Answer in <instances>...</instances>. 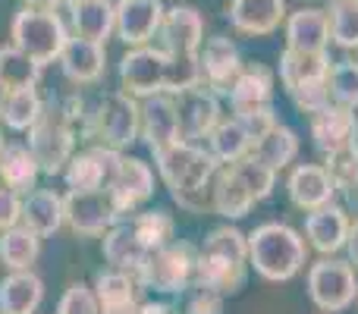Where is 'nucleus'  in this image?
<instances>
[{
    "mask_svg": "<svg viewBox=\"0 0 358 314\" xmlns=\"http://www.w3.org/2000/svg\"><path fill=\"white\" fill-rule=\"evenodd\" d=\"M155 170L182 210L214 214V176L220 164L201 142L176 138L173 145L155 151Z\"/></svg>",
    "mask_w": 358,
    "mask_h": 314,
    "instance_id": "obj_1",
    "label": "nucleus"
},
{
    "mask_svg": "<svg viewBox=\"0 0 358 314\" xmlns=\"http://www.w3.org/2000/svg\"><path fill=\"white\" fill-rule=\"evenodd\" d=\"M248 271H252L248 267V236L223 223V227L210 229L204 245L198 248L192 286H204L220 296H236L245 286Z\"/></svg>",
    "mask_w": 358,
    "mask_h": 314,
    "instance_id": "obj_2",
    "label": "nucleus"
},
{
    "mask_svg": "<svg viewBox=\"0 0 358 314\" xmlns=\"http://www.w3.org/2000/svg\"><path fill=\"white\" fill-rule=\"evenodd\" d=\"M308 239L289 223H261L248 233V267L267 283H289L308 264Z\"/></svg>",
    "mask_w": 358,
    "mask_h": 314,
    "instance_id": "obj_3",
    "label": "nucleus"
},
{
    "mask_svg": "<svg viewBox=\"0 0 358 314\" xmlns=\"http://www.w3.org/2000/svg\"><path fill=\"white\" fill-rule=\"evenodd\" d=\"M79 136L85 142L126 151L129 145H136L142 138V101L126 94L123 88L101 94Z\"/></svg>",
    "mask_w": 358,
    "mask_h": 314,
    "instance_id": "obj_4",
    "label": "nucleus"
},
{
    "mask_svg": "<svg viewBox=\"0 0 358 314\" xmlns=\"http://www.w3.org/2000/svg\"><path fill=\"white\" fill-rule=\"evenodd\" d=\"M25 136H29L25 145L31 148L38 166H41V176H60L63 166L69 164V157L76 155V142H79L76 123L69 120L63 101H48L44 113Z\"/></svg>",
    "mask_w": 358,
    "mask_h": 314,
    "instance_id": "obj_5",
    "label": "nucleus"
},
{
    "mask_svg": "<svg viewBox=\"0 0 358 314\" xmlns=\"http://www.w3.org/2000/svg\"><path fill=\"white\" fill-rule=\"evenodd\" d=\"M69 38L66 22L57 10H41V6H22L10 22V44L31 57L35 63L48 66L57 63L63 44Z\"/></svg>",
    "mask_w": 358,
    "mask_h": 314,
    "instance_id": "obj_6",
    "label": "nucleus"
},
{
    "mask_svg": "<svg viewBox=\"0 0 358 314\" xmlns=\"http://www.w3.org/2000/svg\"><path fill=\"white\" fill-rule=\"evenodd\" d=\"M195 255L198 252L189 242H179V239H173L170 245L151 248L136 271L142 290L161 292V296L189 292L192 277H195Z\"/></svg>",
    "mask_w": 358,
    "mask_h": 314,
    "instance_id": "obj_7",
    "label": "nucleus"
},
{
    "mask_svg": "<svg viewBox=\"0 0 358 314\" xmlns=\"http://www.w3.org/2000/svg\"><path fill=\"white\" fill-rule=\"evenodd\" d=\"M308 299L321 314H340L352 308L358 299V271L349 264V258L336 255H321V261L308 267Z\"/></svg>",
    "mask_w": 358,
    "mask_h": 314,
    "instance_id": "obj_8",
    "label": "nucleus"
},
{
    "mask_svg": "<svg viewBox=\"0 0 358 314\" xmlns=\"http://www.w3.org/2000/svg\"><path fill=\"white\" fill-rule=\"evenodd\" d=\"M167 63L170 54L157 44L129 48L120 60V88L138 101L151 98L157 92H167Z\"/></svg>",
    "mask_w": 358,
    "mask_h": 314,
    "instance_id": "obj_9",
    "label": "nucleus"
},
{
    "mask_svg": "<svg viewBox=\"0 0 358 314\" xmlns=\"http://www.w3.org/2000/svg\"><path fill=\"white\" fill-rule=\"evenodd\" d=\"M63 204H66V227L76 236H85V239H101L113 223L123 220V210L117 208V201L107 189L66 192Z\"/></svg>",
    "mask_w": 358,
    "mask_h": 314,
    "instance_id": "obj_10",
    "label": "nucleus"
},
{
    "mask_svg": "<svg viewBox=\"0 0 358 314\" xmlns=\"http://www.w3.org/2000/svg\"><path fill=\"white\" fill-rule=\"evenodd\" d=\"M123 151L107 148V145H94L88 142V148L76 151L69 157V164L63 166V183L69 192H94V189H107L120 166Z\"/></svg>",
    "mask_w": 358,
    "mask_h": 314,
    "instance_id": "obj_11",
    "label": "nucleus"
},
{
    "mask_svg": "<svg viewBox=\"0 0 358 314\" xmlns=\"http://www.w3.org/2000/svg\"><path fill=\"white\" fill-rule=\"evenodd\" d=\"M176 101V120H179V138L185 142H204L217 123L223 120L220 94L210 92L208 85H195L173 94Z\"/></svg>",
    "mask_w": 358,
    "mask_h": 314,
    "instance_id": "obj_12",
    "label": "nucleus"
},
{
    "mask_svg": "<svg viewBox=\"0 0 358 314\" xmlns=\"http://www.w3.org/2000/svg\"><path fill=\"white\" fill-rule=\"evenodd\" d=\"M155 183H157L155 166H151L148 160L132 157V155L123 151L120 166H117V173H113L107 192L113 195V201H117V208L123 210V217H129V214H136L151 195H155Z\"/></svg>",
    "mask_w": 358,
    "mask_h": 314,
    "instance_id": "obj_13",
    "label": "nucleus"
},
{
    "mask_svg": "<svg viewBox=\"0 0 358 314\" xmlns=\"http://www.w3.org/2000/svg\"><path fill=\"white\" fill-rule=\"evenodd\" d=\"M286 195L299 210H317L324 204H334L340 189L324 164H299L286 176Z\"/></svg>",
    "mask_w": 358,
    "mask_h": 314,
    "instance_id": "obj_14",
    "label": "nucleus"
},
{
    "mask_svg": "<svg viewBox=\"0 0 358 314\" xmlns=\"http://www.w3.org/2000/svg\"><path fill=\"white\" fill-rule=\"evenodd\" d=\"M204 44V16L195 6L176 3L164 13V22L157 29V48L167 54H198Z\"/></svg>",
    "mask_w": 358,
    "mask_h": 314,
    "instance_id": "obj_15",
    "label": "nucleus"
},
{
    "mask_svg": "<svg viewBox=\"0 0 358 314\" xmlns=\"http://www.w3.org/2000/svg\"><path fill=\"white\" fill-rule=\"evenodd\" d=\"M198 60H201V82L217 94H227L233 79L239 76V69L245 66L239 48L227 35L204 38L201 50H198Z\"/></svg>",
    "mask_w": 358,
    "mask_h": 314,
    "instance_id": "obj_16",
    "label": "nucleus"
},
{
    "mask_svg": "<svg viewBox=\"0 0 358 314\" xmlns=\"http://www.w3.org/2000/svg\"><path fill=\"white\" fill-rule=\"evenodd\" d=\"M161 0H117V38L126 48L151 44L164 22Z\"/></svg>",
    "mask_w": 358,
    "mask_h": 314,
    "instance_id": "obj_17",
    "label": "nucleus"
},
{
    "mask_svg": "<svg viewBox=\"0 0 358 314\" xmlns=\"http://www.w3.org/2000/svg\"><path fill=\"white\" fill-rule=\"evenodd\" d=\"M57 63H60L63 76L73 85H94L107 73V44L69 35L60 57H57Z\"/></svg>",
    "mask_w": 358,
    "mask_h": 314,
    "instance_id": "obj_18",
    "label": "nucleus"
},
{
    "mask_svg": "<svg viewBox=\"0 0 358 314\" xmlns=\"http://www.w3.org/2000/svg\"><path fill=\"white\" fill-rule=\"evenodd\" d=\"M349 210L340 208V204H324L317 210H308L305 214V239H308V248H315L317 255H340L346 248L349 239Z\"/></svg>",
    "mask_w": 358,
    "mask_h": 314,
    "instance_id": "obj_19",
    "label": "nucleus"
},
{
    "mask_svg": "<svg viewBox=\"0 0 358 314\" xmlns=\"http://www.w3.org/2000/svg\"><path fill=\"white\" fill-rule=\"evenodd\" d=\"M227 19L239 35H273L286 22V0H229Z\"/></svg>",
    "mask_w": 358,
    "mask_h": 314,
    "instance_id": "obj_20",
    "label": "nucleus"
},
{
    "mask_svg": "<svg viewBox=\"0 0 358 314\" xmlns=\"http://www.w3.org/2000/svg\"><path fill=\"white\" fill-rule=\"evenodd\" d=\"M311 138H315V148L321 151L324 157L358 142L355 110L352 107H343V104H327L324 110H317L315 117H311Z\"/></svg>",
    "mask_w": 358,
    "mask_h": 314,
    "instance_id": "obj_21",
    "label": "nucleus"
},
{
    "mask_svg": "<svg viewBox=\"0 0 358 314\" xmlns=\"http://www.w3.org/2000/svg\"><path fill=\"white\" fill-rule=\"evenodd\" d=\"M330 57L327 50H292L283 48L280 54V85L286 88V94L299 92V88H308V85H324L330 73Z\"/></svg>",
    "mask_w": 358,
    "mask_h": 314,
    "instance_id": "obj_22",
    "label": "nucleus"
},
{
    "mask_svg": "<svg viewBox=\"0 0 358 314\" xmlns=\"http://www.w3.org/2000/svg\"><path fill=\"white\" fill-rule=\"evenodd\" d=\"M94 296L101 302L104 314H136L142 305V283L136 273L129 271H117V267H104L94 277Z\"/></svg>",
    "mask_w": 358,
    "mask_h": 314,
    "instance_id": "obj_23",
    "label": "nucleus"
},
{
    "mask_svg": "<svg viewBox=\"0 0 358 314\" xmlns=\"http://www.w3.org/2000/svg\"><path fill=\"white\" fill-rule=\"evenodd\" d=\"M179 138V120H176V101L170 92H157L151 98H142V142L148 151L167 148Z\"/></svg>",
    "mask_w": 358,
    "mask_h": 314,
    "instance_id": "obj_24",
    "label": "nucleus"
},
{
    "mask_svg": "<svg viewBox=\"0 0 358 314\" xmlns=\"http://www.w3.org/2000/svg\"><path fill=\"white\" fill-rule=\"evenodd\" d=\"M255 204H258V198L242 179V173L233 164H220L214 176V214L223 220H242Z\"/></svg>",
    "mask_w": 358,
    "mask_h": 314,
    "instance_id": "obj_25",
    "label": "nucleus"
},
{
    "mask_svg": "<svg viewBox=\"0 0 358 314\" xmlns=\"http://www.w3.org/2000/svg\"><path fill=\"white\" fill-rule=\"evenodd\" d=\"M283 35H286V48H292V50H327V44H330L327 10H321V6H302L296 13H286Z\"/></svg>",
    "mask_w": 358,
    "mask_h": 314,
    "instance_id": "obj_26",
    "label": "nucleus"
},
{
    "mask_svg": "<svg viewBox=\"0 0 358 314\" xmlns=\"http://www.w3.org/2000/svg\"><path fill=\"white\" fill-rule=\"evenodd\" d=\"M66 6L73 35L101 44H107V38L117 35V3L113 0H76Z\"/></svg>",
    "mask_w": 358,
    "mask_h": 314,
    "instance_id": "obj_27",
    "label": "nucleus"
},
{
    "mask_svg": "<svg viewBox=\"0 0 358 314\" xmlns=\"http://www.w3.org/2000/svg\"><path fill=\"white\" fill-rule=\"evenodd\" d=\"M22 223L38 233L41 239L54 236L60 227H66V204L63 195L54 189H31L22 195Z\"/></svg>",
    "mask_w": 358,
    "mask_h": 314,
    "instance_id": "obj_28",
    "label": "nucleus"
},
{
    "mask_svg": "<svg viewBox=\"0 0 358 314\" xmlns=\"http://www.w3.org/2000/svg\"><path fill=\"white\" fill-rule=\"evenodd\" d=\"M229 98V110L233 113H245L255 110V107H264L273 101V73L261 63H252V66H242L239 76L233 79L227 92Z\"/></svg>",
    "mask_w": 358,
    "mask_h": 314,
    "instance_id": "obj_29",
    "label": "nucleus"
},
{
    "mask_svg": "<svg viewBox=\"0 0 358 314\" xmlns=\"http://www.w3.org/2000/svg\"><path fill=\"white\" fill-rule=\"evenodd\" d=\"M44 280L35 271H10L0 280V314H38Z\"/></svg>",
    "mask_w": 358,
    "mask_h": 314,
    "instance_id": "obj_30",
    "label": "nucleus"
},
{
    "mask_svg": "<svg viewBox=\"0 0 358 314\" xmlns=\"http://www.w3.org/2000/svg\"><path fill=\"white\" fill-rule=\"evenodd\" d=\"M101 252H104L107 267L136 273L138 264L145 261V255H148V248H145V242L136 236L129 217H123V220L113 223V227L101 236Z\"/></svg>",
    "mask_w": 358,
    "mask_h": 314,
    "instance_id": "obj_31",
    "label": "nucleus"
},
{
    "mask_svg": "<svg viewBox=\"0 0 358 314\" xmlns=\"http://www.w3.org/2000/svg\"><path fill=\"white\" fill-rule=\"evenodd\" d=\"M38 179H41V166H38L29 145H3V151H0V185L25 195L38 185Z\"/></svg>",
    "mask_w": 358,
    "mask_h": 314,
    "instance_id": "obj_32",
    "label": "nucleus"
},
{
    "mask_svg": "<svg viewBox=\"0 0 358 314\" xmlns=\"http://www.w3.org/2000/svg\"><path fill=\"white\" fill-rule=\"evenodd\" d=\"M38 258H41V236L31 233L25 223L0 233V264L6 271H31Z\"/></svg>",
    "mask_w": 358,
    "mask_h": 314,
    "instance_id": "obj_33",
    "label": "nucleus"
},
{
    "mask_svg": "<svg viewBox=\"0 0 358 314\" xmlns=\"http://www.w3.org/2000/svg\"><path fill=\"white\" fill-rule=\"evenodd\" d=\"M204 142H208V151L214 155L217 164H236L252 151V138H248L245 126L239 123V117H223Z\"/></svg>",
    "mask_w": 358,
    "mask_h": 314,
    "instance_id": "obj_34",
    "label": "nucleus"
},
{
    "mask_svg": "<svg viewBox=\"0 0 358 314\" xmlns=\"http://www.w3.org/2000/svg\"><path fill=\"white\" fill-rule=\"evenodd\" d=\"M44 104H48V101L38 94V85L10 88L0 120H3V126L13 129V132H29L31 126L38 123V117L44 113Z\"/></svg>",
    "mask_w": 358,
    "mask_h": 314,
    "instance_id": "obj_35",
    "label": "nucleus"
},
{
    "mask_svg": "<svg viewBox=\"0 0 358 314\" xmlns=\"http://www.w3.org/2000/svg\"><path fill=\"white\" fill-rule=\"evenodd\" d=\"M252 155L258 157L261 164H267L271 170L280 173V170H286V166H292V160L299 157V136L289 126L277 123L261 142L252 145Z\"/></svg>",
    "mask_w": 358,
    "mask_h": 314,
    "instance_id": "obj_36",
    "label": "nucleus"
},
{
    "mask_svg": "<svg viewBox=\"0 0 358 314\" xmlns=\"http://www.w3.org/2000/svg\"><path fill=\"white\" fill-rule=\"evenodd\" d=\"M330 44L343 50H358V0H327Z\"/></svg>",
    "mask_w": 358,
    "mask_h": 314,
    "instance_id": "obj_37",
    "label": "nucleus"
},
{
    "mask_svg": "<svg viewBox=\"0 0 358 314\" xmlns=\"http://www.w3.org/2000/svg\"><path fill=\"white\" fill-rule=\"evenodd\" d=\"M132 229L136 236L145 242V248H161V245H170L176 239V220L167 214V210H136L129 217Z\"/></svg>",
    "mask_w": 358,
    "mask_h": 314,
    "instance_id": "obj_38",
    "label": "nucleus"
},
{
    "mask_svg": "<svg viewBox=\"0 0 358 314\" xmlns=\"http://www.w3.org/2000/svg\"><path fill=\"white\" fill-rule=\"evenodd\" d=\"M41 63H35L25 50H19L16 44H3L0 48V79L10 88H29L38 85L41 79Z\"/></svg>",
    "mask_w": 358,
    "mask_h": 314,
    "instance_id": "obj_39",
    "label": "nucleus"
},
{
    "mask_svg": "<svg viewBox=\"0 0 358 314\" xmlns=\"http://www.w3.org/2000/svg\"><path fill=\"white\" fill-rule=\"evenodd\" d=\"M324 166H327V173L334 176L336 189L352 201V198L358 195V142L334 151V155H327L324 157Z\"/></svg>",
    "mask_w": 358,
    "mask_h": 314,
    "instance_id": "obj_40",
    "label": "nucleus"
},
{
    "mask_svg": "<svg viewBox=\"0 0 358 314\" xmlns=\"http://www.w3.org/2000/svg\"><path fill=\"white\" fill-rule=\"evenodd\" d=\"M330 101L358 110V60H336L327 73Z\"/></svg>",
    "mask_w": 358,
    "mask_h": 314,
    "instance_id": "obj_41",
    "label": "nucleus"
},
{
    "mask_svg": "<svg viewBox=\"0 0 358 314\" xmlns=\"http://www.w3.org/2000/svg\"><path fill=\"white\" fill-rule=\"evenodd\" d=\"M204 85L201 82V60L198 54H170L167 63V92L179 94L185 88H195Z\"/></svg>",
    "mask_w": 358,
    "mask_h": 314,
    "instance_id": "obj_42",
    "label": "nucleus"
},
{
    "mask_svg": "<svg viewBox=\"0 0 358 314\" xmlns=\"http://www.w3.org/2000/svg\"><path fill=\"white\" fill-rule=\"evenodd\" d=\"M236 170L242 173V179L248 183V189L255 192V198H258V204L264 201V198H271V192H273V185H277V170H271L267 164H261L258 157L248 151L242 160H236Z\"/></svg>",
    "mask_w": 358,
    "mask_h": 314,
    "instance_id": "obj_43",
    "label": "nucleus"
},
{
    "mask_svg": "<svg viewBox=\"0 0 358 314\" xmlns=\"http://www.w3.org/2000/svg\"><path fill=\"white\" fill-rule=\"evenodd\" d=\"M57 314H104L101 302L94 296V286L88 283H69L66 292L57 302Z\"/></svg>",
    "mask_w": 358,
    "mask_h": 314,
    "instance_id": "obj_44",
    "label": "nucleus"
},
{
    "mask_svg": "<svg viewBox=\"0 0 358 314\" xmlns=\"http://www.w3.org/2000/svg\"><path fill=\"white\" fill-rule=\"evenodd\" d=\"M233 117H239V123L245 126L248 138L255 142H261V138L267 136V132L273 129V126L280 123L277 120V110H273V104H264V107H255V110H245V113H233Z\"/></svg>",
    "mask_w": 358,
    "mask_h": 314,
    "instance_id": "obj_45",
    "label": "nucleus"
},
{
    "mask_svg": "<svg viewBox=\"0 0 358 314\" xmlns=\"http://www.w3.org/2000/svg\"><path fill=\"white\" fill-rule=\"evenodd\" d=\"M223 299L220 292L204 290V286H189L185 296V311L182 314H223Z\"/></svg>",
    "mask_w": 358,
    "mask_h": 314,
    "instance_id": "obj_46",
    "label": "nucleus"
},
{
    "mask_svg": "<svg viewBox=\"0 0 358 314\" xmlns=\"http://www.w3.org/2000/svg\"><path fill=\"white\" fill-rule=\"evenodd\" d=\"M22 223V195L0 185V233Z\"/></svg>",
    "mask_w": 358,
    "mask_h": 314,
    "instance_id": "obj_47",
    "label": "nucleus"
},
{
    "mask_svg": "<svg viewBox=\"0 0 358 314\" xmlns=\"http://www.w3.org/2000/svg\"><path fill=\"white\" fill-rule=\"evenodd\" d=\"M346 258H349V264L358 271V220H352V227H349V239H346Z\"/></svg>",
    "mask_w": 358,
    "mask_h": 314,
    "instance_id": "obj_48",
    "label": "nucleus"
},
{
    "mask_svg": "<svg viewBox=\"0 0 358 314\" xmlns=\"http://www.w3.org/2000/svg\"><path fill=\"white\" fill-rule=\"evenodd\" d=\"M136 314H176V311L170 308L167 302H142Z\"/></svg>",
    "mask_w": 358,
    "mask_h": 314,
    "instance_id": "obj_49",
    "label": "nucleus"
},
{
    "mask_svg": "<svg viewBox=\"0 0 358 314\" xmlns=\"http://www.w3.org/2000/svg\"><path fill=\"white\" fill-rule=\"evenodd\" d=\"M25 6H41V10H57L63 0H22Z\"/></svg>",
    "mask_w": 358,
    "mask_h": 314,
    "instance_id": "obj_50",
    "label": "nucleus"
},
{
    "mask_svg": "<svg viewBox=\"0 0 358 314\" xmlns=\"http://www.w3.org/2000/svg\"><path fill=\"white\" fill-rule=\"evenodd\" d=\"M6 94H10V85L0 79V113H3V104H6Z\"/></svg>",
    "mask_w": 358,
    "mask_h": 314,
    "instance_id": "obj_51",
    "label": "nucleus"
},
{
    "mask_svg": "<svg viewBox=\"0 0 358 314\" xmlns=\"http://www.w3.org/2000/svg\"><path fill=\"white\" fill-rule=\"evenodd\" d=\"M3 145H6V142H3V129H0V151H3Z\"/></svg>",
    "mask_w": 358,
    "mask_h": 314,
    "instance_id": "obj_52",
    "label": "nucleus"
},
{
    "mask_svg": "<svg viewBox=\"0 0 358 314\" xmlns=\"http://www.w3.org/2000/svg\"><path fill=\"white\" fill-rule=\"evenodd\" d=\"M352 204H355V208H358V195H355V198H352Z\"/></svg>",
    "mask_w": 358,
    "mask_h": 314,
    "instance_id": "obj_53",
    "label": "nucleus"
},
{
    "mask_svg": "<svg viewBox=\"0 0 358 314\" xmlns=\"http://www.w3.org/2000/svg\"><path fill=\"white\" fill-rule=\"evenodd\" d=\"M63 3H76V0H63Z\"/></svg>",
    "mask_w": 358,
    "mask_h": 314,
    "instance_id": "obj_54",
    "label": "nucleus"
},
{
    "mask_svg": "<svg viewBox=\"0 0 358 314\" xmlns=\"http://www.w3.org/2000/svg\"><path fill=\"white\" fill-rule=\"evenodd\" d=\"M355 305H358V299H355Z\"/></svg>",
    "mask_w": 358,
    "mask_h": 314,
    "instance_id": "obj_55",
    "label": "nucleus"
}]
</instances>
